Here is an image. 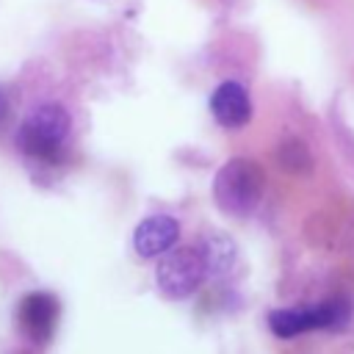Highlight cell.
<instances>
[{
    "instance_id": "cell-1",
    "label": "cell",
    "mask_w": 354,
    "mask_h": 354,
    "mask_svg": "<svg viewBox=\"0 0 354 354\" xmlns=\"http://www.w3.org/2000/svg\"><path fill=\"white\" fill-rule=\"evenodd\" d=\"M263 188H266V174L260 163L249 158H235L218 169L213 183V196L227 216H249L260 205Z\"/></svg>"
},
{
    "instance_id": "cell-2",
    "label": "cell",
    "mask_w": 354,
    "mask_h": 354,
    "mask_svg": "<svg viewBox=\"0 0 354 354\" xmlns=\"http://www.w3.org/2000/svg\"><path fill=\"white\" fill-rule=\"evenodd\" d=\"M69 136V113L61 105H39L19 130V147L30 158L53 160Z\"/></svg>"
},
{
    "instance_id": "cell-3",
    "label": "cell",
    "mask_w": 354,
    "mask_h": 354,
    "mask_svg": "<svg viewBox=\"0 0 354 354\" xmlns=\"http://www.w3.org/2000/svg\"><path fill=\"white\" fill-rule=\"evenodd\" d=\"M351 315L348 301L343 299H329L324 304L313 307H288V310H274L268 315V326L277 337H296L307 329H335L343 326Z\"/></svg>"
},
{
    "instance_id": "cell-4",
    "label": "cell",
    "mask_w": 354,
    "mask_h": 354,
    "mask_svg": "<svg viewBox=\"0 0 354 354\" xmlns=\"http://www.w3.org/2000/svg\"><path fill=\"white\" fill-rule=\"evenodd\" d=\"M207 274L205 257L199 249H177L169 252L158 266V288L169 299H185L191 296Z\"/></svg>"
},
{
    "instance_id": "cell-5",
    "label": "cell",
    "mask_w": 354,
    "mask_h": 354,
    "mask_svg": "<svg viewBox=\"0 0 354 354\" xmlns=\"http://www.w3.org/2000/svg\"><path fill=\"white\" fill-rule=\"evenodd\" d=\"M58 321V301L50 293H28L19 304V326L28 340L47 343Z\"/></svg>"
},
{
    "instance_id": "cell-6",
    "label": "cell",
    "mask_w": 354,
    "mask_h": 354,
    "mask_svg": "<svg viewBox=\"0 0 354 354\" xmlns=\"http://www.w3.org/2000/svg\"><path fill=\"white\" fill-rule=\"evenodd\" d=\"M180 238V224L171 216H149L136 227L133 246L141 257H158L166 254Z\"/></svg>"
},
{
    "instance_id": "cell-7",
    "label": "cell",
    "mask_w": 354,
    "mask_h": 354,
    "mask_svg": "<svg viewBox=\"0 0 354 354\" xmlns=\"http://www.w3.org/2000/svg\"><path fill=\"white\" fill-rule=\"evenodd\" d=\"M210 111L216 116L218 124L224 127H243L252 116V105H249V97L243 91L241 83H221L216 91H213V100H210Z\"/></svg>"
},
{
    "instance_id": "cell-8",
    "label": "cell",
    "mask_w": 354,
    "mask_h": 354,
    "mask_svg": "<svg viewBox=\"0 0 354 354\" xmlns=\"http://www.w3.org/2000/svg\"><path fill=\"white\" fill-rule=\"evenodd\" d=\"M199 252H202V257H205L207 274H224V271L232 266V260H235V246H232V241H230L227 235H221V232L207 235V238L202 241Z\"/></svg>"
},
{
    "instance_id": "cell-9",
    "label": "cell",
    "mask_w": 354,
    "mask_h": 354,
    "mask_svg": "<svg viewBox=\"0 0 354 354\" xmlns=\"http://www.w3.org/2000/svg\"><path fill=\"white\" fill-rule=\"evenodd\" d=\"M279 163L288 169V171H307L310 169V155H307V149H304V144L301 141H296V138H290V141H285L282 147H279Z\"/></svg>"
},
{
    "instance_id": "cell-10",
    "label": "cell",
    "mask_w": 354,
    "mask_h": 354,
    "mask_svg": "<svg viewBox=\"0 0 354 354\" xmlns=\"http://www.w3.org/2000/svg\"><path fill=\"white\" fill-rule=\"evenodd\" d=\"M6 113H8V100H6V94L0 91V122L6 119Z\"/></svg>"
}]
</instances>
